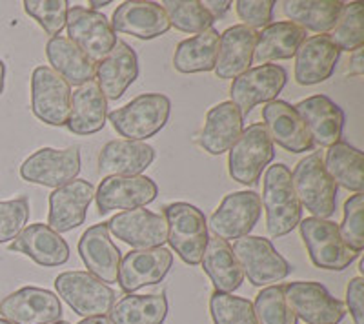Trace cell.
I'll return each instance as SVG.
<instances>
[{"label": "cell", "instance_id": "obj_1", "mask_svg": "<svg viewBox=\"0 0 364 324\" xmlns=\"http://www.w3.org/2000/svg\"><path fill=\"white\" fill-rule=\"evenodd\" d=\"M261 202L269 237H284L299 226L302 206L291 183V171L284 164H273L266 170Z\"/></svg>", "mask_w": 364, "mask_h": 324}, {"label": "cell", "instance_id": "obj_2", "mask_svg": "<svg viewBox=\"0 0 364 324\" xmlns=\"http://www.w3.org/2000/svg\"><path fill=\"white\" fill-rule=\"evenodd\" d=\"M171 100L162 93H142L115 112L108 113L113 129L126 141L144 142L168 124Z\"/></svg>", "mask_w": 364, "mask_h": 324}, {"label": "cell", "instance_id": "obj_3", "mask_svg": "<svg viewBox=\"0 0 364 324\" xmlns=\"http://www.w3.org/2000/svg\"><path fill=\"white\" fill-rule=\"evenodd\" d=\"M168 222V242L171 249L190 264L199 266L208 244V222L204 213L190 202H171L164 206Z\"/></svg>", "mask_w": 364, "mask_h": 324}, {"label": "cell", "instance_id": "obj_4", "mask_svg": "<svg viewBox=\"0 0 364 324\" xmlns=\"http://www.w3.org/2000/svg\"><path fill=\"white\" fill-rule=\"evenodd\" d=\"M295 193L301 206L315 219H330L337 208V184L324 168L318 153H311L299 161L291 173Z\"/></svg>", "mask_w": 364, "mask_h": 324}, {"label": "cell", "instance_id": "obj_5", "mask_svg": "<svg viewBox=\"0 0 364 324\" xmlns=\"http://www.w3.org/2000/svg\"><path fill=\"white\" fill-rule=\"evenodd\" d=\"M299 230L310 261L321 270L343 271L359 257V254L343 241L339 225L333 220L308 217L299 222Z\"/></svg>", "mask_w": 364, "mask_h": 324}, {"label": "cell", "instance_id": "obj_6", "mask_svg": "<svg viewBox=\"0 0 364 324\" xmlns=\"http://www.w3.org/2000/svg\"><path fill=\"white\" fill-rule=\"evenodd\" d=\"M245 277L253 286H275L291 274L290 262L286 261L269 239L246 235L237 239L232 246Z\"/></svg>", "mask_w": 364, "mask_h": 324}, {"label": "cell", "instance_id": "obj_7", "mask_svg": "<svg viewBox=\"0 0 364 324\" xmlns=\"http://www.w3.org/2000/svg\"><path fill=\"white\" fill-rule=\"evenodd\" d=\"M55 290L84 319L106 317L115 304V291L90 271H64L55 279Z\"/></svg>", "mask_w": 364, "mask_h": 324}, {"label": "cell", "instance_id": "obj_8", "mask_svg": "<svg viewBox=\"0 0 364 324\" xmlns=\"http://www.w3.org/2000/svg\"><path fill=\"white\" fill-rule=\"evenodd\" d=\"M275 157V144L269 139L262 122L242 129L240 137L230 148L228 170L235 183L253 186L261 179L262 171Z\"/></svg>", "mask_w": 364, "mask_h": 324}, {"label": "cell", "instance_id": "obj_9", "mask_svg": "<svg viewBox=\"0 0 364 324\" xmlns=\"http://www.w3.org/2000/svg\"><path fill=\"white\" fill-rule=\"evenodd\" d=\"M262 213L261 195L253 190L233 191L211 213L210 230L223 241H237L253 232Z\"/></svg>", "mask_w": 364, "mask_h": 324}, {"label": "cell", "instance_id": "obj_10", "mask_svg": "<svg viewBox=\"0 0 364 324\" xmlns=\"http://www.w3.org/2000/svg\"><path fill=\"white\" fill-rule=\"evenodd\" d=\"M71 109V86L50 66H38L31 75V112L48 126L68 124Z\"/></svg>", "mask_w": 364, "mask_h": 324}, {"label": "cell", "instance_id": "obj_11", "mask_svg": "<svg viewBox=\"0 0 364 324\" xmlns=\"http://www.w3.org/2000/svg\"><path fill=\"white\" fill-rule=\"evenodd\" d=\"M80 173L79 146H70L66 150L41 148L29 155L21 166V177L29 184L46 188H57L71 183Z\"/></svg>", "mask_w": 364, "mask_h": 324}, {"label": "cell", "instance_id": "obj_12", "mask_svg": "<svg viewBox=\"0 0 364 324\" xmlns=\"http://www.w3.org/2000/svg\"><path fill=\"white\" fill-rule=\"evenodd\" d=\"M288 82V73L279 64H261L250 68L242 75L233 79L230 87L232 102L239 108L240 115L246 117L255 106L268 104L277 100Z\"/></svg>", "mask_w": 364, "mask_h": 324}, {"label": "cell", "instance_id": "obj_13", "mask_svg": "<svg viewBox=\"0 0 364 324\" xmlns=\"http://www.w3.org/2000/svg\"><path fill=\"white\" fill-rule=\"evenodd\" d=\"M66 29L68 38L95 64L108 57L117 44V35L108 17L84 6L70 8Z\"/></svg>", "mask_w": 364, "mask_h": 324}, {"label": "cell", "instance_id": "obj_14", "mask_svg": "<svg viewBox=\"0 0 364 324\" xmlns=\"http://www.w3.org/2000/svg\"><path fill=\"white\" fill-rule=\"evenodd\" d=\"M282 290L295 317L306 324H339L346 315V306L321 283L295 281L284 284Z\"/></svg>", "mask_w": 364, "mask_h": 324}, {"label": "cell", "instance_id": "obj_15", "mask_svg": "<svg viewBox=\"0 0 364 324\" xmlns=\"http://www.w3.org/2000/svg\"><path fill=\"white\" fill-rule=\"evenodd\" d=\"M109 235L120 239L132 249L164 248L168 242V222L164 215L139 208L120 212L106 222Z\"/></svg>", "mask_w": 364, "mask_h": 324}, {"label": "cell", "instance_id": "obj_16", "mask_svg": "<svg viewBox=\"0 0 364 324\" xmlns=\"http://www.w3.org/2000/svg\"><path fill=\"white\" fill-rule=\"evenodd\" d=\"M159 195V186L154 179L146 175H133V177H104L99 188L95 190V202L100 213H109L122 210L146 208L154 202Z\"/></svg>", "mask_w": 364, "mask_h": 324}, {"label": "cell", "instance_id": "obj_17", "mask_svg": "<svg viewBox=\"0 0 364 324\" xmlns=\"http://www.w3.org/2000/svg\"><path fill=\"white\" fill-rule=\"evenodd\" d=\"M0 315L11 324H53L63 317V303L46 288L26 286L0 303Z\"/></svg>", "mask_w": 364, "mask_h": 324}, {"label": "cell", "instance_id": "obj_18", "mask_svg": "<svg viewBox=\"0 0 364 324\" xmlns=\"http://www.w3.org/2000/svg\"><path fill=\"white\" fill-rule=\"evenodd\" d=\"M171 266H173V254L168 248L132 249L120 261L117 283L122 291L133 293L141 288L164 281Z\"/></svg>", "mask_w": 364, "mask_h": 324}, {"label": "cell", "instance_id": "obj_19", "mask_svg": "<svg viewBox=\"0 0 364 324\" xmlns=\"http://www.w3.org/2000/svg\"><path fill=\"white\" fill-rule=\"evenodd\" d=\"M93 199H95V186L87 180L75 179L57 188L50 195L48 226L57 233L79 228L86 220L87 208Z\"/></svg>", "mask_w": 364, "mask_h": 324}, {"label": "cell", "instance_id": "obj_20", "mask_svg": "<svg viewBox=\"0 0 364 324\" xmlns=\"http://www.w3.org/2000/svg\"><path fill=\"white\" fill-rule=\"evenodd\" d=\"M262 121L273 144L281 146L282 150L290 153H304L311 151L315 146L301 115L286 100L277 99L268 102L262 108Z\"/></svg>", "mask_w": 364, "mask_h": 324}, {"label": "cell", "instance_id": "obj_21", "mask_svg": "<svg viewBox=\"0 0 364 324\" xmlns=\"http://www.w3.org/2000/svg\"><path fill=\"white\" fill-rule=\"evenodd\" d=\"M113 31L132 35L141 40H151L170 31V21L157 2L149 0H129L122 2L113 13Z\"/></svg>", "mask_w": 364, "mask_h": 324}, {"label": "cell", "instance_id": "obj_22", "mask_svg": "<svg viewBox=\"0 0 364 324\" xmlns=\"http://www.w3.org/2000/svg\"><path fill=\"white\" fill-rule=\"evenodd\" d=\"M341 50L330 35L306 37L295 53V82L315 86L330 79L339 63Z\"/></svg>", "mask_w": 364, "mask_h": 324}, {"label": "cell", "instance_id": "obj_23", "mask_svg": "<svg viewBox=\"0 0 364 324\" xmlns=\"http://www.w3.org/2000/svg\"><path fill=\"white\" fill-rule=\"evenodd\" d=\"M9 249L15 254H22L29 257L38 266L55 268L63 266L70 261V246L64 241L63 235L51 230L44 222L29 225L18 233V237L11 241Z\"/></svg>", "mask_w": 364, "mask_h": 324}, {"label": "cell", "instance_id": "obj_24", "mask_svg": "<svg viewBox=\"0 0 364 324\" xmlns=\"http://www.w3.org/2000/svg\"><path fill=\"white\" fill-rule=\"evenodd\" d=\"M306 126L314 144L330 148L341 142L344 128V113L339 104H336L326 95H311L294 106Z\"/></svg>", "mask_w": 364, "mask_h": 324}, {"label": "cell", "instance_id": "obj_25", "mask_svg": "<svg viewBox=\"0 0 364 324\" xmlns=\"http://www.w3.org/2000/svg\"><path fill=\"white\" fill-rule=\"evenodd\" d=\"M79 255L91 275L100 279L104 284L117 283L122 255L112 241L106 222L91 226L82 233L79 241Z\"/></svg>", "mask_w": 364, "mask_h": 324}, {"label": "cell", "instance_id": "obj_26", "mask_svg": "<svg viewBox=\"0 0 364 324\" xmlns=\"http://www.w3.org/2000/svg\"><path fill=\"white\" fill-rule=\"evenodd\" d=\"M95 82L108 100H119L139 77V58L128 42L117 40L106 58L97 63Z\"/></svg>", "mask_w": 364, "mask_h": 324}, {"label": "cell", "instance_id": "obj_27", "mask_svg": "<svg viewBox=\"0 0 364 324\" xmlns=\"http://www.w3.org/2000/svg\"><path fill=\"white\" fill-rule=\"evenodd\" d=\"M257 31L242 24L228 28L219 40V55L215 63V75L223 80H233L253 64Z\"/></svg>", "mask_w": 364, "mask_h": 324}, {"label": "cell", "instance_id": "obj_28", "mask_svg": "<svg viewBox=\"0 0 364 324\" xmlns=\"http://www.w3.org/2000/svg\"><path fill=\"white\" fill-rule=\"evenodd\" d=\"M155 161L154 146L139 141L117 139L102 146L99 153V171L104 177H133L142 175Z\"/></svg>", "mask_w": 364, "mask_h": 324}, {"label": "cell", "instance_id": "obj_29", "mask_svg": "<svg viewBox=\"0 0 364 324\" xmlns=\"http://www.w3.org/2000/svg\"><path fill=\"white\" fill-rule=\"evenodd\" d=\"M245 129V117L232 100L220 102L208 112L199 144L210 155H223L230 151Z\"/></svg>", "mask_w": 364, "mask_h": 324}, {"label": "cell", "instance_id": "obj_30", "mask_svg": "<svg viewBox=\"0 0 364 324\" xmlns=\"http://www.w3.org/2000/svg\"><path fill=\"white\" fill-rule=\"evenodd\" d=\"M108 121V99L100 92L95 80L82 84L71 93V109L68 129L71 134L86 137L99 134Z\"/></svg>", "mask_w": 364, "mask_h": 324}, {"label": "cell", "instance_id": "obj_31", "mask_svg": "<svg viewBox=\"0 0 364 324\" xmlns=\"http://www.w3.org/2000/svg\"><path fill=\"white\" fill-rule=\"evenodd\" d=\"M200 264L215 286V291H220V293H233L245 283V274L230 242L215 235L208 239Z\"/></svg>", "mask_w": 364, "mask_h": 324}, {"label": "cell", "instance_id": "obj_32", "mask_svg": "<svg viewBox=\"0 0 364 324\" xmlns=\"http://www.w3.org/2000/svg\"><path fill=\"white\" fill-rule=\"evenodd\" d=\"M306 40V31L290 21L273 22L266 26L261 33H257L253 63L261 64L273 60H288L295 57L302 42Z\"/></svg>", "mask_w": 364, "mask_h": 324}, {"label": "cell", "instance_id": "obj_33", "mask_svg": "<svg viewBox=\"0 0 364 324\" xmlns=\"http://www.w3.org/2000/svg\"><path fill=\"white\" fill-rule=\"evenodd\" d=\"M46 57L51 70L63 77L70 86H82L95 77L97 64L75 46L68 37H53L46 44Z\"/></svg>", "mask_w": 364, "mask_h": 324}, {"label": "cell", "instance_id": "obj_34", "mask_svg": "<svg viewBox=\"0 0 364 324\" xmlns=\"http://www.w3.org/2000/svg\"><path fill=\"white\" fill-rule=\"evenodd\" d=\"M220 35L215 28L182 40L173 53V66L178 73H206L215 70Z\"/></svg>", "mask_w": 364, "mask_h": 324}, {"label": "cell", "instance_id": "obj_35", "mask_svg": "<svg viewBox=\"0 0 364 324\" xmlns=\"http://www.w3.org/2000/svg\"><path fill=\"white\" fill-rule=\"evenodd\" d=\"M343 6L339 0H284L282 11L304 31L326 35L336 26Z\"/></svg>", "mask_w": 364, "mask_h": 324}, {"label": "cell", "instance_id": "obj_36", "mask_svg": "<svg viewBox=\"0 0 364 324\" xmlns=\"http://www.w3.org/2000/svg\"><path fill=\"white\" fill-rule=\"evenodd\" d=\"M168 315V299L164 293L133 296L128 293L109 310L112 324H164Z\"/></svg>", "mask_w": 364, "mask_h": 324}, {"label": "cell", "instance_id": "obj_37", "mask_svg": "<svg viewBox=\"0 0 364 324\" xmlns=\"http://www.w3.org/2000/svg\"><path fill=\"white\" fill-rule=\"evenodd\" d=\"M324 168L337 186L353 193L364 191V155L363 151L346 144L337 142L330 146L324 158Z\"/></svg>", "mask_w": 364, "mask_h": 324}, {"label": "cell", "instance_id": "obj_38", "mask_svg": "<svg viewBox=\"0 0 364 324\" xmlns=\"http://www.w3.org/2000/svg\"><path fill=\"white\" fill-rule=\"evenodd\" d=\"M162 9L166 11L170 26L184 33L199 35L215 22L200 0H164Z\"/></svg>", "mask_w": 364, "mask_h": 324}, {"label": "cell", "instance_id": "obj_39", "mask_svg": "<svg viewBox=\"0 0 364 324\" xmlns=\"http://www.w3.org/2000/svg\"><path fill=\"white\" fill-rule=\"evenodd\" d=\"M330 37L341 51L352 53L357 48L364 46V13L360 2H350L343 6V11Z\"/></svg>", "mask_w": 364, "mask_h": 324}, {"label": "cell", "instance_id": "obj_40", "mask_svg": "<svg viewBox=\"0 0 364 324\" xmlns=\"http://www.w3.org/2000/svg\"><path fill=\"white\" fill-rule=\"evenodd\" d=\"M253 310L259 324H297V317L286 301L281 284L262 288L257 293Z\"/></svg>", "mask_w": 364, "mask_h": 324}, {"label": "cell", "instance_id": "obj_41", "mask_svg": "<svg viewBox=\"0 0 364 324\" xmlns=\"http://www.w3.org/2000/svg\"><path fill=\"white\" fill-rule=\"evenodd\" d=\"M210 312L213 324H259L253 303L233 293L213 291L210 299Z\"/></svg>", "mask_w": 364, "mask_h": 324}, {"label": "cell", "instance_id": "obj_42", "mask_svg": "<svg viewBox=\"0 0 364 324\" xmlns=\"http://www.w3.org/2000/svg\"><path fill=\"white\" fill-rule=\"evenodd\" d=\"M24 11L33 18L51 38L66 28L70 2L68 0H24Z\"/></svg>", "mask_w": 364, "mask_h": 324}, {"label": "cell", "instance_id": "obj_43", "mask_svg": "<svg viewBox=\"0 0 364 324\" xmlns=\"http://www.w3.org/2000/svg\"><path fill=\"white\" fill-rule=\"evenodd\" d=\"M341 237L350 248L360 254L364 249V195L353 193L344 202L343 225L339 226Z\"/></svg>", "mask_w": 364, "mask_h": 324}, {"label": "cell", "instance_id": "obj_44", "mask_svg": "<svg viewBox=\"0 0 364 324\" xmlns=\"http://www.w3.org/2000/svg\"><path fill=\"white\" fill-rule=\"evenodd\" d=\"M29 220V200L26 197L0 200V244L15 241Z\"/></svg>", "mask_w": 364, "mask_h": 324}, {"label": "cell", "instance_id": "obj_45", "mask_svg": "<svg viewBox=\"0 0 364 324\" xmlns=\"http://www.w3.org/2000/svg\"><path fill=\"white\" fill-rule=\"evenodd\" d=\"M275 0H237L235 11L242 26L252 29H264L272 24Z\"/></svg>", "mask_w": 364, "mask_h": 324}, {"label": "cell", "instance_id": "obj_46", "mask_svg": "<svg viewBox=\"0 0 364 324\" xmlns=\"http://www.w3.org/2000/svg\"><path fill=\"white\" fill-rule=\"evenodd\" d=\"M346 306L353 323L364 324V279L353 277L346 288Z\"/></svg>", "mask_w": 364, "mask_h": 324}, {"label": "cell", "instance_id": "obj_47", "mask_svg": "<svg viewBox=\"0 0 364 324\" xmlns=\"http://www.w3.org/2000/svg\"><path fill=\"white\" fill-rule=\"evenodd\" d=\"M203 6L206 8V11L210 13L211 17H213V21H217V18H223L232 9L233 2H230V0H220V2L219 0H204Z\"/></svg>", "mask_w": 364, "mask_h": 324}, {"label": "cell", "instance_id": "obj_48", "mask_svg": "<svg viewBox=\"0 0 364 324\" xmlns=\"http://www.w3.org/2000/svg\"><path fill=\"white\" fill-rule=\"evenodd\" d=\"M346 75L350 77L364 75V46L357 48L355 51H352V55H350V63H348Z\"/></svg>", "mask_w": 364, "mask_h": 324}, {"label": "cell", "instance_id": "obj_49", "mask_svg": "<svg viewBox=\"0 0 364 324\" xmlns=\"http://www.w3.org/2000/svg\"><path fill=\"white\" fill-rule=\"evenodd\" d=\"M79 324H112L108 317H90V319H82Z\"/></svg>", "mask_w": 364, "mask_h": 324}, {"label": "cell", "instance_id": "obj_50", "mask_svg": "<svg viewBox=\"0 0 364 324\" xmlns=\"http://www.w3.org/2000/svg\"><path fill=\"white\" fill-rule=\"evenodd\" d=\"M4 86H6V64L0 60V95L4 93Z\"/></svg>", "mask_w": 364, "mask_h": 324}, {"label": "cell", "instance_id": "obj_51", "mask_svg": "<svg viewBox=\"0 0 364 324\" xmlns=\"http://www.w3.org/2000/svg\"><path fill=\"white\" fill-rule=\"evenodd\" d=\"M109 4H112L109 0H104V2H99V0H91V2H90V9H93V11H97V9L106 8V6H109Z\"/></svg>", "mask_w": 364, "mask_h": 324}, {"label": "cell", "instance_id": "obj_52", "mask_svg": "<svg viewBox=\"0 0 364 324\" xmlns=\"http://www.w3.org/2000/svg\"><path fill=\"white\" fill-rule=\"evenodd\" d=\"M53 324H70V323H68V320H57V323H53Z\"/></svg>", "mask_w": 364, "mask_h": 324}, {"label": "cell", "instance_id": "obj_53", "mask_svg": "<svg viewBox=\"0 0 364 324\" xmlns=\"http://www.w3.org/2000/svg\"><path fill=\"white\" fill-rule=\"evenodd\" d=\"M0 324H11V323H8V320L2 319V317H0Z\"/></svg>", "mask_w": 364, "mask_h": 324}]
</instances>
